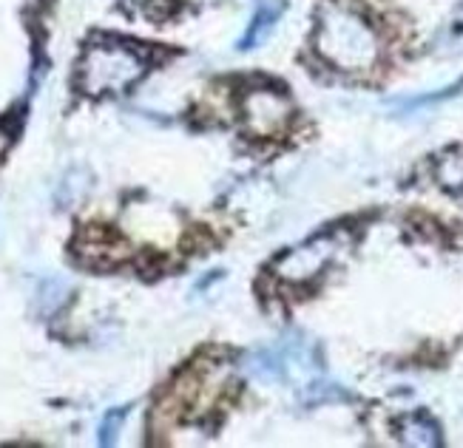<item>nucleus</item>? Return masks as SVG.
Wrapping results in <instances>:
<instances>
[{"label":"nucleus","instance_id":"nucleus-1","mask_svg":"<svg viewBox=\"0 0 463 448\" xmlns=\"http://www.w3.org/2000/svg\"><path fill=\"white\" fill-rule=\"evenodd\" d=\"M316 54L345 74H370L381 60V32L355 0H325L316 20Z\"/></svg>","mask_w":463,"mask_h":448},{"label":"nucleus","instance_id":"nucleus-8","mask_svg":"<svg viewBox=\"0 0 463 448\" xmlns=\"http://www.w3.org/2000/svg\"><path fill=\"white\" fill-rule=\"evenodd\" d=\"M404 443H412V445H435L438 443V429L424 420V417H412L404 423Z\"/></svg>","mask_w":463,"mask_h":448},{"label":"nucleus","instance_id":"nucleus-5","mask_svg":"<svg viewBox=\"0 0 463 448\" xmlns=\"http://www.w3.org/2000/svg\"><path fill=\"white\" fill-rule=\"evenodd\" d=\"M80 258H86L89 264H114L119 258H126V247L117 244L111 236H106L103 230H91L80 238Z\"/></svg>","mask_w":463,"mask_h":448},{"label":"nucleus","instance_id":"nucleus-7","mask_svg":"<svg viewBox=\"0 0 463 448\" xmlns=\"http://www.w3.org/2000/svg\"><path fill=\"white\" fill-rule=\"evenodd\" d=\"M276 17H279V6L259 9V14H256V20H253V23H250V29H248L245 40H241V49H253V46H259L261 40L268 37L270 26L276 23Z\"/></svg>","mask_w":463,"mask_h":448},{"label":"nucleus","instance_id":"nucleus-9","mask_svg":"<svg viewBox=\"0 0 463 448\" xmlns=\"http://www.w3.org/2000/svg\"><path fill=\"white\" fill-rule=\"evenodd\" d=\"M123 412H119V409H114L109 417H106V423H103V443H111L114 440V432L119 429V423H123Z\"/></svg>","mask_w":463,"mask_h":448},{"label":"nucleus","instance_id":"nucleus-4","mask_svg":"<svg viewBox=\"0 0 463 448\" xmlns=\"http://www.w3.org/2000/svg\"><path fill=\"white\" fill-rule=\"evenodd\" d=\"M333 253H335V238L318 236V238L301 244V247L281 256L276 261V275L288 284H305L327 267V264L333 261Z\"/></svg>","mask_w":463,"mask_h":448},{"label":"nucleus","instance_id":"nucleus-3","mask_svg":"<svg viewBox=\"0 0 463 448\" xmlns=\"http://www.w3.org/2000/svg\"><path fill=\"white\" fill-rule=\"evenodd\" d=\"M239 114H241V128L256 139H276L288 134L293 106L288 94L273 86H250L239 94Z\"/></svg>","mask_w":463,"mask_h":448},{"label":"nucleus","instance_id":"nucleus-2","mask_svg":"<svg viewBox=\"0 0 463 448\" xmlns=\"http://www.w3.org/2000/svg\"><path fill=\"white\" fill-rule=\"evenodd\" d=\"M146 74V57L119 40H103L83 51L77 63V86L89 97L123 94Z\"/></svg>","mask_w":463,"mask_h":448},{"label":"nucleus","instance_id":"nucleus-6","mask_svg":"<svg viewBox=\"0 0 463 448\" xmlns=\"http://www.w3.org/2000/svg\"><path fill=\"white\" fill-rule=\"evenodd\" d=\"M435 173H438V182L444 188L463 193V148L449 151L447 156H440Z\"/></svg>","mask_w":463,"mask_h":448}]
</instances>
